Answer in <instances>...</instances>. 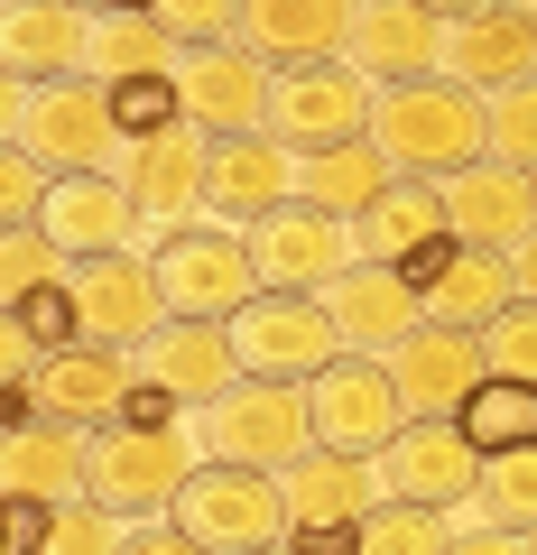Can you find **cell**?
I'll return each instance as SVG.
<instances>
[{"mask_svg": "<svg viewBox=\"0 0 537 555\" xmlns=\"http://www.w3.org/2000/svg\"><path fill=\"white\" fill-rule=\"evenodd\" d=\"M279 491H287V546H306V555H353L361 518L389 500V481H380V463H371V454L306 444V454L279 473Z\"/></svg>", "mask_w": 537, "mask_h": 555, "instance_id": "obj_5", "label": "cell"}, {"mask_svg": "<svg viewBox=\"0 0 537 555\" xmlns=\"http://www.w3.org/2000/svg\"><path fill=\"white\" fill-rule=\"evenodd\" d=\"M204 463V436L195 416H177V426H140V416H112V426H93V463H84V500H102L112 518H167L177 509V491L195 481Z\"/></svg>", "mask_w": 537, "mask_h": 555, "instance_id": "obj_2", "label": "cell"}, {"mask_svg": "<svg viewBox=\"0 0 537 555\" xmlns=\"http://www.w3.org/2000/svg\"><path fill=\"white\" fill-rule=\"evenodd\" d=\"M120 185H130V204H140L149 232H177V222H204V185H214V139L195 130V120H167V130L130 139L120 149Z\"/></svg>", "mask_w": 537, "mask_h": 555, "instance_id": "obj_14", "label": "cell"}, {"mask_svg": "<svg viewBox=\"0 0 537 555\" xmlns=\"http://www.w3.org/2000/svg\"><path fill=\"white\" fill-rule=\"evenodd\" d=\"M232 352L251 379H316L324 361H343V324L324 297H287V287H259L232 315Z\"/></svg>", "mask_w": 537, "mask_h": 555, "instance_id": "obj_10", "label": "cell"}, {"mask_svg": "<svg viewBox=\"0 0 537 555\" xmlns=\"http://www.w3.org/2000/svg\"><path fill=\"white\" fill-rule=\"evenodd\" d=\"M455 546V518L445 509H426V500H380L371 518H361V537H353V555H445Z\"/></svg>", "mask_w": 537, "mask_h": 555, "instance_id": "obj_33", "label": "cell"}, {"mask_svg": "<svg viewBox=\"0 0 537 555\" xmlns=\"http://www.w3.org/2000/svg\"><path fill=\"white\" fill-rule=\"evenodd\" d=\"M241 241H251L259 287H287V297H324V287L361 259L353 214H334V204H316V195H287L279 214L241 222Z\"/></svg>", "mask_w": 537, "mask_h": 555, "instance_id": "obj_7", "label": "cell"}, {"mask_svg": "<svg viewBox=\"0 0 537 555\" xmlns=\"http://www.w3.org/2000/svg\"><path fill=\"white\" fill-rule=\"evenodd\" d=\"M436 75L473 83V93H510V83L537 75V10L500 0V10H473V20H445V65Z\"/></svg>", "mask_w": 537, "mask_h": 555, "instance_id": "obj_22", "label": "cell"}, {"mask_svg": "<svg viewBox=\"0 0 537 555\" xmlns=\"http://www.w3.org/2000/svg\"><path fill=\"white\" fill-rule=\"evenodd\" d=\"M158 287H167V315H214L232 324L241 306L259 297V269H251V241L232 232V222H177V232L158 241Z\"/></svg>", "mask_w": 537, "mask_h": 555, "instance_id": "obj_8", "label": "cell"}, {"mask_svg": "<svg viewBox=\"0 0 537 555\" xmlns=\"http://www.w3.org/2000/svg\"><path fill=\"white\" fill-rule=\"evenodd\" d=\"M84 56H93V10L84 0H10L0 10V65H10V83L84 75Z\"/></svg>", "mask_w": 537, "mask_h": 555, "instance_id": "obj_25", "label": "cell"}, {"mask_svg": "<svg viewBox=\"0 0 537 555\" xmlns=\"http://www.w3.org/2000/svg\"><path fill=\"white\" fill-rule=\"evenodd\" d=\"M241 47L269 65H316L353 47V0H241Z\"/></svg>", "mask_w": 537, "mask_h": 555, "instance_id": "obj_28", "label": "cell"}, {"mask_svg": "<svg viewBox=\"0 0 537 555\" xmlns=\"http://www.w3.org/2000/svg\"><path fill=\"white\" fill-rule=\"evenodd\" d=\"M84 463H93V426H75L56 408L0 426V500H47V509H65V500H84Z\"/></svg>", "mask_w": 537, "mask_h": 555, "instance_id": "obj_17", "label": "cell"}, {"mask_svg": "<svg viewBox=\"0 0 537 555\" xmlns=\"http://www.w3.org/2000/svg\"><path fill=\"white\" fill-rule=\"evenodd\" d=\"M120 555H214V546H195V537L177 528V518H140V528H130V546Z\"/></svg>", "mask_w": 537, "mask_h": 555, "instance_id": "obj_43", "label": "cell"}, {"mask_svg": "<svg viewBox=\"0 0 537 555\" xmlns=\"http://www.w3.org/2000/svg\"><path fill=\"white\" fill-rule=\"evenodd\" d=\"M84 75L130 83V75H177V38H167L158 10H93V56Z\"/></svg>", "mask_w": 537, "mask_h": 555, "instance_id": "obj_30", "label": "cell"}, {"mask_svg": "<svg viewBox=\"0 0 537 555\" xmlns=\"http://www.w3.org/2000/svg\"><path fill=\"white\" fill-rule=\"evenodd\" d=\"M371 149H389L398 177H455V167L491 158V93H473V83H455V75L380 83Z\"/></svg>", "mask_w": 537, "mask_h": 555, "instance_id": "obj_1", "label": "cell"}, {"mask_svg": "<svg viewBox=\"0 0 537 555\" xmlns=\"http://www.w3.org/2000/svg\"><path fill=\"white\" fill-rule=\"evenodd\" d=\"M47 185H56V177H47L28 149H0V222H38Z\"/></svg>", "mask_w": 537, "mask_h": 555, "instance_id": "obj_42", "label": "cell"}, {"mask_svg": "<svg viewBox=\"0 0 537 555\" xmlns=\"http://www.w3.org/2000/svg\"><path fill=\"white\" fill-rule=\"evenodd\" d=\"M455 426L482 444V454H510V444H537V379H510V371H491L473 398H463V416H455Z\"/></svg>", "mask_w": 537, "mask_h": 555, "instance_id": "obj_32", "label": "cell"}, {"mask_svg": "<svg viewBox=\"0 0 537 555\" xmlns=\"http://www.w3.org/2000/svg\"><path fill=\"white\" fill-rule=\"evenodd\" d=\"M445 555H537V537H519V528H455Z\"/></svg>", "mask_w": 537, "mask_h": 555, "instance_id": "obj_44", "label": "cell"}, {"mask_svg": "<svg viewBox=\"0 0 537 555\" xmlns=\"http://www.w3.org/2000/svg\"><path fill=\"white\" fill-rule=\"evenodd\" d=\"M287 195H297V149L279 130L214 139V185H204V214L214 222H259V214H279Z\"/></svg>", "mask_w": 537, "mask_h": 555, "instance_id": "obj_23", "label": "cell"}, {"mask_svg": "<svg viewBox=\"0 0 537 555\" xmlns=\"http://www.w3.org/2000/svg\"><path fill=\"white\" fill-rule=\"evenodd\" d=\"M167 20L177 47H204V38H241V0H149Z\"/></svg>", "mask_w": 537, "mask_h": 555, "instance_id": "obj_41", "label": "cell"}, {"mask_svg": "<svg viewBox=\"0 0 537 555\" xmlns=\"http://www.w3.org/2000/svg\"><path fill=\"white\" fill-rule=\"evenodd\" d=\"M259 555H306V546H287V537H279V546H259Z\"/></svg>", "mask_w": 537, "mask_h": 555, "instance_id": "obj_48", "label": "cell"}, {"mask_svg": "<svg viewBox=\"0 0 537 555\" xmlns=\"http://www.w3.org/2000/svg\"><path fill=\"white\" fill-rule=\"evenodd\" d=\"M112 120H120V139H149V130H167V120H186L177 75H130V83H112Z\"/></svg>", "mask_w": 537, "mask_h": 555, "instance_id": "obj_38", "label": "cell"}, {"mask_svg": "<svg viewBox=\"0 0 537 555\" xmlns=\"http://www.w3.org/2000/svg\"><path fill=\"white\" fill-rule=\"evenodd\" d=\"M436 185H445L455 232L482 241V250H519V241L537 232V177L510 167V158H473V167H455V177H436Z\"/></svg>", "mask_w": 537, "mask_h": 555, "instance_id": "obj_24", "label": "cell"}, {"mask_svg": "<svg viewBox=\"0 0 537 555\" xmlns=\"http://www.w3.org/2000/svg\"><path fill=\"white\" fill-rule=\"evenodd\" d=\"M167 518H177L195 546H214V555H259V546H279V537H287V491H279V473H259V463L204 454Z\"/></svg>", "mask_w": 537, "mask_h": 555, "instance_id": "obj_6", "label": "cell"}, {"mask_svg": "<svg viewBox=\"0 0 537 555\" xmlns=\"http://www.w3.org/2000/svg\"><path fill=\"white\" fill-rule=\"evenodd\" d=\"M306 408H316V444H334V454H371V463H380V444L408 426V398H398V379H389L380 352L324 361V371L306 379Z\"/></svg>", "mask_w": 537, "mask_h": 555, "instance_id": "obj_11", "label": "cell"}, {"mask_svg": "<svg viewBox=\"0 0 537 555\" xmlns=\"http://www.w3.org/2000/svg\"><path fill=\"white\" fill-rule=\"evenodd\" d=\"M269 83L279 65L241 38H204V47H177V93H186V120L204 139H232V130H269Z\"/></svg>", "mask_w": 537, "mask_h": 555, "instance_id": "obj_12", "label": "cell"}, {"mask_svg": "<svg viewBox=\"0 0 537 555\" xmlns=\"http://www.w3.org/2000/svg\"><path fill=\"white\" fill-rule=\"evenodd\" d=\"M445 20H473V10H500V0H436Z\"/></svg>", "mask_w": 537, "mask_h": 555, "instance_id": "obj_46", "label": "cell"}, {"mask_svg": "<svg viewBox=\"0 0 537 555\" xmlns=\"http://www.w3.org/2000/svg\"><path fill=\"white\" fill-rule=\"evenodd\" d=\"M130 546V518H112L102 500H65L47 518V555H120Z\"/></svg>", "mask_w": 537, "mask_h": 555, "instance_id": "obj_37", "label": "cell"}, {"mask_svg": "<svg viewBox=\"0 0 537 555\" xmlns=\"http://www.w3.org/2000/svg\"><path fill=\"white\" fill-rule=\"evenodd\" d=\"M491 158H510V167L537 177V75L510 83V93H491Z\"/></svg>", "mask_w": 537, "mask_h": 555, "instance_id": "obj_40", "label": "cell"}, {"mask_svg": "<svg viewBox=\"0 0 537 555\" xmlns=\"http://www.w3.org/2000/svg\"><path fill=\"white\" fill-rule=\"evenodd\" d=\"M38 232L56 241L65 259H102V250H140V204H130V185H120V167H75V177L47 185L38 204Z\"/></svg>", "mask_w": 537, "mask_h": 555, "instance_id": "obj_16", "label": "cell"}, {"mask_svg": "<svg viewBox=\"0 0 537 555\" xmlns=\"http://www.w3.org/2000/svg\"><path fill=\"white\" fill-rule=\"evenodd\" d=\"M10 149L47 167V177H75V167H120V120H112V83L102 75H56V83H10Z\"/></svg>", "mask_w": 537, "mask_h": 555, "instance_id": "obj_3", "label": "cell"}, {"mask_svg": "<svg viewBox=\"0 0 537 555\" xmlns=\"http://www.w3.org/2000/svg\"><path fill=\"white\" fill-rule=\"evenodd\" d=\"M482 352H491V371L510 379H537V297H510L491 324H482Z\"/></svg>", "mask_w": 537, "mask_h": 555, "instance_id": "obj_39", "label": "cell"}, {"mask_svg": "<svg viewBox=\"0 0 537 555\" xmlns=\"http://www.w3.org/2000/svg\"><path fill=\"white\" fill-rule=\"evenodd\" d=\"M130 389H140V361L112 352V343H65L38 371V398L56 416H75V426H112V416L130 408Z\"/></svg>", "mask_w": 537, "mask_h": 555, "instance_id": "obj_26", "label": "cell"}, {"mask_svg": "<svg viewBox=\"0 0 537 555\" xmlns=\"http://www.w3.org/2000/svg\"><path fill=\"white\" fill-rule=\"evenodd\" d=\"M389 379H398V398H408V416H463V398L491 379V352H482V334H463V324H418V334L389 352Z\"/></svg>", "mask_w": 537, "mask_h": 555, "instance_id": "obj_20", "label": "cell"}, {"mask_svg": "<svg viewBox=\"0 0 537 555\" xmlns=\"http://www.w3.org/2000/svg\"><path fill=\"white\" fill-rule=\"evenodd\" d=\"M65 269H75V259H65L56 241L38 232V222H10V232H0V297H28V287H56Z\"/></svg>", "mask_w": 537, "mask_h": 555, "instance_id": "obj_35", "label": "cell"}, {"mask_svg": "<svg viewBox=\"0 0 537 555\" xmlns=\"http://www.w3.org/2000/svg\"><path fill=\"white\" fill-rule=\"evenodd\" d=\"M343 56L371 83H408L445 65V10L436 0H353V47Z\"/></svg>", "mask_w": 537, "mask_h": 555, "instance_id": "obj_21", "label": "cell"}, {"mask_svg": "<svg viewBox=\"0 0 537 555\" xmlns=\"http://www.w3.org/2000/svg\"><path fill=\"white\" fill-rule=\"evenodd\" d=\"M75 287V315H84V343H112V352H140L149 334L167 324V287H158V259L140 250H102V259H75L65 269Z\"/></svg>", "mask_w": 537, "mask_h": 555, "instance_id": "obj_13", "label": "cell"}, {"mask_svg": "<svg viewBox=\"0 0 537 555\" xmlns=\"http://www.w3.org/2000/svg\"><path fill=\"white\" fill-rule=\"evenodd\" d=\"M324 306H334V324H343V352H380V361H389L398 343L426 324L418 278L389 269V259H353V269L324 287Z\"/></svg>", "mask_w": 537, "mask_h": 555, "instance_id": "obj_19", "label": "cell"}, {"mask_svg": "<svg viewBox=\"0 0 537 555\" xmlns=\"http://www.w3.org/2000/svg\"><path fill=\"white\" fill-rule=\"evenodd\" d=\"M473 509L491 518V528H519V537H537V444L482 454V491H473Z\"/></svg>", "mask_w": 537, "mask_h": 555, "instance_id": "obj_34", "label": "cell"}, {"mask_svg": "<svg viewBox=\"0 0 537 555\" xmlns=\"http://www.w3.org/2000/svg\"><path fill=\"white\" fill-rule=\"evenodd\" d=\"M389 177H398L389 149H361V139H343V149H297V195L334 204V214H361Z\"/></svg>", "mask_w": 537, "mask_h": 555, "instance_id": "obj_31", "label": "cell"}, {"mask_svg": "<svg viewBox=\"0 0 537 555\" xmlns=\"http://www.w3.org/2000/svg\"><path fill=\"white\" fill-rule=\"evenodd\" d=\"M510 278H519V297H537V232L510 250Z\"/></svg>", "mask_w": 537, "mask_h": 555, "instance_id": "obj_45", "label": "cell"}, {"mask_svg": "<svg viewBox=\"0 0 537 555\" xmlns=\"http://www.w3.org/2000/svg\"><path fill=\"white\" fill-rule=\"evenodd\" d=\"M130 361H140V379H149V389H167L177 408H214V398L241 379L232 324H214V315H167Z\"/></svg>", "mask_w": 537, "mask_h": 555, "instance_id": "obj_18", "label": "cell"}, {"mask_svg": "<svg viewBox=\"0 0 537 555\" xmlns=\"http://www.w3.org/2000/svg\"><path fill=\"white\" fill-rule=\"evenodd\" d=\"M380 83L353 56H316V65H279L269 83V130L287 149H343V139H371Z\"/></svg>", "mask_w": 537, "mask_h": 555, "instance_id": "obj_9", "label": "cell"}, {"mask_svg": "<svg viewBox=\"0 0 537 555\" xmlns=\"http://www.w3.org/2000/svg\"><path fill=\"white\" fill-rule=\"evenodd\" d=\"M10 334H28L38 352H65V343H84V315H75V287H28V297H10Z\"/></svg>", "mask_w": 537, "mask_h": 555, "instance_id": "obj_36", "label": "cell"}, {"mask_svg": "<svg viewBox=\"0 0 537 555\" xmlns=\"http://www.w3.org/2000/svg\"><path fill=\"white\" fill-rule=\"evenodd\" d=\"M380 481L398 500H426V509H463L482 491V444L463 436L455 416H408L389 444H380Z\"/></svg>", "mask_w": 537, "mask_h": 555, "instance_id": "obj_15", "label": "cell"}, {"mask_svg": "<svg viewBox=\"0 0 537 555\" xmlns=\"http://www.w3.org/2000/svg\"><path fill=\"white\" fill-rule=\"evenodd\" d=\"M418 297H426V324H463V334H482V324H491L500 306L519 297V278H510V250H482V241H455V259H445V269L426 278Z\"/></svg>", "mask_w": 537, "mask_h": 555, "instance_id": "obj_29", "label": "cell"}, {"mask_svg": "<svg viewBox=\"0 0 537 555\" xmlns=\"http://www.w3.org/2000/svg\"><path fill=\"white\" fill-rule=\"evenodd\" d=\"M353 232H361V259L408 269L418 250H436V241L455 232V214H445V185H436V177H389V185L353 214Z\"/></svg>", "mask_w": 537, "mask_h": 555, "instance_id": "obj_27", "label": "cell"}, {"mask_svg": "<svg viewBox=\"0 0 537 555\" xmlns=\"http://www.w3.org/2000/svg\"><path fill=\"white\" fill-rule=\"evenodd\" d=\"M84 10H149V0H84Z\"/></svg>", "mask_w": 537, "mask_h": 555, "instance_id": "obj_47", "label": "cell"}, {"mask_svg": "<svg viewBox=\"0 0 537 555\" xmlns=\"http://www.w3.org/2000/svg\"><path fill=\"white\" fill-rule=\"evenodd\" d=\"M204 454L222 463H259V473H287V463L316 444V408H306V379H251L241 371L214 408H195Z\"/></svg>", "mask_w": 537, "mask_h": 555, "instance_id": "obj_4", "label": "cell"}]
</instances>
